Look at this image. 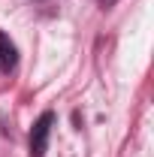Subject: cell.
Segmentation results:
<instances>
[{
	"instance_id": "3957f363",
	"label": "cell",
	"mask_w": 154,
	"mask_h": 157,
	"mask_svg": "<svg viewBox=\"0 0 154 157\" xmlns=\"http://www.w3.org/2000/svg\"><path fill=\"white\" fill-rule=\"evenodd\" d=\"M97 3H100V6H103V9H109V6H112V3H115V0H97Z\"/></svg>"
},
{
	"instance_id": "6da1fadb",
	"label": "cell",
	"mask_w": 154,
	"mask_h": 157,
	"mask_svg": "<svg viewBox=\"0 0 154 157\" xmlns=\"http://www.w3.org/2000/svg\"><path fill=\"white\" fill-rule=\"evenodd\" d=\"M52 127H55V112H42L30 127V154L33 157H45L48 151V136H52Z\"/></svg>"
},
{
	"instance_id": "7a4b0ae2",
	"label": "cell",
	"mask_w": 154,
	"mask_h": 157,
	"mask_svg": "<svg viewBox=\"0 0 154 157\" xmlns=\"http://www.w3.org/2000/svg\"><path fill=\"white\" fill-rule=\"evenodd\" d=\"M15 63H18V48H15L12 39L0 30V70H3V73H12Z\"/></svg>"
}]
</instances>
